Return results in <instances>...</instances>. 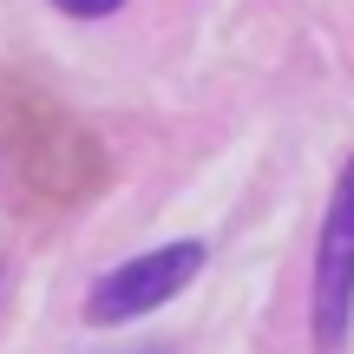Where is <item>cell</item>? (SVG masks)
Wrapping results in <instances>:
<instances>
[{
  "label": "cell",
  "instance_id": "cell-3",
  "mask_svg": "<svg viewBox=\"0 0 354 354\" xmlns=\"http://www.w3.org/2000/svg\"><path fill=\"white\" fill-rule=\"evenodd\" d=\"M59 13H73V20H105V13H118L125 0H53Z\"/></svg>",
  "mask_w": 354,
  "mask_h": 354
},
{
  "label": "cell",
  "instance_id": "cell-2",
  "mask_svg": "<svg viewBox=\"0 0 354 354\" xmlns=\"http://www.w3.org/2000/svg\"><path fill=\"white\" fill-rule=\"evenodd\" d=\"M315 348L335 354L348 342V322H354V158L335 177V203H328V223H322L315 243Z\"/></svg>",
  "mask_w": 354,
  "mask_h": 354
},
{
  "label": "cell",
  "instance_id": "cell-1",
  "mask_svg": "<svg viewBox=\"0 0 354 354\" xmlns=\"http://www.w3.org/2000/svg\"><path fill=\"white\" fill-rule=\"evenodd\" d=\"M197 269H203V243H165V250H151V256H131V263L105 269V276L92 282L86 322H99V328L138 322V315H151V308H165L177 289H190Z\"/></svg>",
  "mask_w": 354,
  "mask_h": 354
}]
</instances>
